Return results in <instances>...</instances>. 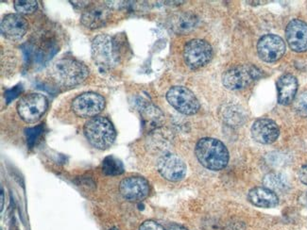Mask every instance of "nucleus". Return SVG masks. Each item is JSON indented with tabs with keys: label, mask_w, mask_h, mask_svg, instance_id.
I'll use <instances>...</instances> for the list:
<instances>
[{
	"label": "nucleus",
	"mask_w": 307,
	"mask_h": 230,
	"mask_svg": "<svg viewBox=\"0 0 307 230\" xmlns=\"http://www.w3.org/2000/svg\"><path fill=\"white\" fill-rule=\"evenodd\" d=\"M280 129L276 123L267 118L256 120L252 126V135L256 142L263 144H270L277 140Z\"/></svg>",
	"instance_id": "2eb2a0df"
},
{
	"label": "nucleus",
	"mask_w": 307,
	"mask_h": 230,
	"mask_svg": "<svg viewBox=\"0 0 307 230\" xmlns=\"http://www.w3.org/2000/svg\"><path fill=\"white\" fill-rule=\"evenodd\" d=\"M139 230H166L160 224L154 222V221H146L144 222L140 228Z\"/></svg>",
	"instance_id": "bb28decb"
},
{
	"label": "nucleus",
	"mask_w": 307,
	"mask_h": 230,
	"mask_svg": "<svg viewBox=\"0 0 307 230\" xmlns=\"http://www.w3.org/2000/svg\"><path fill=\"white\" fill-rule=\"evenodd\" d=\"M296 111L304 117H307V92L300 94L295 102Z\"/></svg>",
	"instance_id": "393cba45"
},
{
	"label": "nucleus",
	"mask_w": 307,
	"mask_h": 230,
	"mask_svg": "<svg viewBox=\"0 0 307 230\" xmlns=\"http://www.w3.org/2000/svg\"><path fill=\"white\" fill-rule=\"evenodd\" d=\"M257 52L264 61L273 62L283 57L286 52V44L280 36H263L257 44Z\"/></svg>",
	"instance_id": "9b49d317"
},
{
	"label": "nucleus",
	"mask_w": 307,
	"mask_h": 230,
	"mask_svg": "<svg viewBox=\"0 0 307 230\" xmlns=\"http://www.w3.org/2000/svg\"><path fill=\"white\" fill-rule=\"evenodd\" d=\"M84 133L88 142L100 150L111 147L117 137L114 124L103 116H96L88 120L84 126Z\"/></svg>",
	"instance_id": "7ed1b4c3"
},
{
	"label": "nucleus",
	"mask_w": 307,
	"mask_h": 230,
	"mask_svg": "<svg viewBox=\"0 0 307 230\" xmlns=\"http://www.w3.org/2000/svg\"><path fill=\"white\" fill-rule=\"evenodd\" d=\"M49 107L48 98L41 94L32 92L23 95L17 102L18 114L26 123L38 122L46 113Z\"/></svg>",
	"instance_id": "39448f33"
},
{
	"label": "nucleus",
	"mask_w": 307,
	"mask_h": 230,
	"mask_svg": "<svg viewBox=\"0 0 307 230\" xmlns=\"http://www.w3.org/2000/svg\"><path fill=\"white\" fill-rule=\"evenodd\" d=\"M249 201L259 208H274L279 203L277 195L266 187H256L249 192Z\"/></svg>",
	"instance_id": "a211bd4d"
},
{
	"label": "nucleus",
	"mask_w": 307,
	"mask_h": 230,
	"mask_svg": "<svg viewBox=\"0 0 307 230\" xmlns=\"http://www.w3.org/2000/svg\"><path fill=\"white\" fill-rule=\"evenodd\" d=\"M266 188L275 192H286L290 188L288 178L279 173H270L263 179Z\"/></svg>",
	"instance_id": "aec40b11"
},
{
	"label": "nucleus",
	"mask_w": 307,
	"mask_h": 230,
	"mask_svg": "<svg viewBox=\"0 0 307 230\" xmlns=\"http://www.w3.org/2000/svg\"><path fill=\"white\" fill-rule=\"evenodd\" d=\"M29 24L19 14H10L1 20V34L6 39L16 42L21 40L28 31Z\"/></svg>",
	"instance_id": "ddd939ff"
},
{
	"label": "nucleus",
	"mask_w": 307,
	"mask_h": 230,
	"mask_svg": "<svg viewBox=\"0 0 307 230\" xmlns=\"http://www.w3.org/2000/svg\"><path fill=\"white\" fill-rule=\"evenodd\" d=\"M195 153L200 163L212 171H221L229 161L227 147L220 140L214 138L201 139L196 145Z\"/></svg>",
	"instance_id": "f03ea898"
},
{
	"label": "nucleus",
	"mask_w": 307,
	"mask_h": 230,
	"mask_svg": "<svg viewBox=\"0 0 307 230\" xmlns=\"http://www.w3.org/2000/svg\"><path fill=\"white\" fill-rule=\"evenodd\" d=\"M262 76V72L253 64L232 67L222 75V83L229 90H240L251 85Z\"/></svg>",
	"instance_id": "423d86ee"
},
{
	"label": "nucleus",
	"mask_w": 307,
	"mask_h": 230,
	"mask_svg": "<svg viewBox=\"0 0 307 230\" xmlns=\"http://www.w3.org/2000/svg\"><path fill=\"white\" fill-rule=\"evenodd\" d=\"M14 3L15 9L19 15L34 14L38 8V2L35 0H16Z\"/></svg>",
	"instance_id": "5701e85b"
},
{
	"label": "nucleus",
	"mask_w": 307,
	"mask_h": 230,
	"mask_svg": "<svg viewBox=\"0 0 307 230\" xmlns=\"http://www.w3.org/2000/svg\"><path fill=\"white\" fill-rule=\"evenodd\" d=\"M278 101L282 105H290L294 100L297 90H298V81L297 78L290 75L287 74L282 76L278 82Z\"/></svg>",
	"instance_id": "f3484780"
},
{
	"label": "nucleus",
	"mask_w": 307,
	"mask_h": 230,
	"mask_svg": "<svg viewBox=\"0 0 307 230\" xmlns=\"http://www.w3.org/2000/svg\"><path fill=\"white\" fill-rule=\"evenodd\" d=\"M49 74L56 84L70 88L84 82L89 69L77 60L64 58L52 63Z\"/></svg>",
	"instance_id": "f257e3e1"
},
{
	"label": "nucleus",
	"mask_w": 307,
	"mask_h": 230,
	"mask_svg": "<svg viewBox=\"0 0 307 230\" xmlns=\"http://www.w3.org/2000/svg\"><path fill=\"white\" fill-rule=\"evenodd\" d=\"M299 177H300V180L307 185V163H306L305 165L302 166V168L300 169V172H299Z\"/></svg>",
	"instance_id": "cd10ccee"
},
{
	"label": "nucleus",
	"mask_w": 307,
	"mask_h": 230,
	"mask_svg": "<svg viewBox=\"0 0 307 230\" xmlns=\"http://www.w3.org/2000/svg\"><path fill=\"white\" fill-rule=\"evenodd\" d=\"M23 91V88L21 85H17L16 87H14L13 89H10V90H7L5 92V99H6V102L9 104L11 103L14 99H16L18 95L21 93V92Z\"/></svg>",
	"instance_id": "a878e982"
},
{
	"label": "nucleus",
	"mask_w": 307,
	"mask_h": 230,
	"mask_svg": "<svg viewBox=\"0 0 307 230\" xmlns=\"http://www.w3.org/2000/svg\"><path fill=\"white\" fill-rule=\"evenodd\" d=\"M43 132V126L42 125H37L35 127L28 128L26 130V135H27V142L28 145L32 148L34 147L36 141L39 139Z\"/></svg>",
	"instance_id": "b1692460"
},
{
	"label": "nucleus",
	"mask_w": 307,
	"mask_h": 230,
	"mask_svg": "<svg viewBox=\"0 0 307 230\" xmlns=\"http://www.w3.org/2000/svg\"><path fill=\"white\" fill-rule=\"evenodd\" d=\"M167 99L175 109L186 115L197 113L201 107L196 95L189 89L183 86H174L170 89Z\"/></svg>",
	"instance_id": "6e6552de"
},
{
	"label": "nucleus",
	"mask_w": 307,
	"mask_h": 230,
	"mask_svg": "<svg viewBox=\"0 0 307 230\" xmlns=\"http://www.w3.org/2000/svg\"><path fill=\"white\" fill-rule=\"evenodd\" d=\"M222 118L230 125L242 124L245 119L242 108L236 105H226L222 109Z\"/></svg>",
	"instance_id": "412c9836"
},
{
	"label": "nucleus",
	"mask_w": 307,
	"mask_h": 230,
	"mask_svg": "<svg viewBox=\"0 0 307 230\" xmlns=\"http://www.w3.org/2000/svg\"><path fill=\"white\" fill-rule=\"evenodd\" d=\"M119 191L122 196L129 201H141L150 194V184L144 177H126L120 182Z\"/></svg>",
	"instance_id": "f8f14e48"
},
{
	"label": "nucleus",
	"mask_w": 307,
	"mask_h": 230,
	"mask_svg": "<svg viewBox=\"0 0 307 230\" xmlns=\"http://www.w3.org/2000/svg\"><path fill=\"white\" fill-rule=\"evenodd\" d=\"M199 19L191 13H182L172 16L170 23L171 30L178 34H188L194 31Z\"/></svg>",
	"instance_id": "6ab92c4d"
},
{
	"label": "nucleus",
	"mask_w": 307,
	"mask_h": 230,
	"mask_svg": "<svg viewBox=\"0 0 307 230\" xmlns=\"http://www.w3.org/2000/svg\"><path fill=\"white\" fill-rule=\"evenodd\" d=\"M111 18V9L107 5H95L83 14L81 22L90 30L104 27Z\"/></svg>",
	"instance_id": "dca6fc26"
},
{
	"label": "nucleus",
	"mask_w": 307,
	"mask_h": 230,
	"mask_svg": "<svg viewBox=\"0 0 307 230\" xmlns=\"http://www.w3.org/2000/svg\"><path fill=\"white\" fill-rule=\"evenodd\" d=\"M102 171L107 176H118L124 172V168L119 159L109 156L103 160Z\"/></svg>",
	"instance_id": "4be33fe9"
},
{
	"label": "nucleus",
	"mask_w": 307,
	"mask_h": 230,
	"mask_svg": "<svg viewBox=\"0 0 307 230\" xmlns=\"http://www.w3.org/2000/svg\"><path fill=\"white\" fill-rule=\"evenodd\" d=\"M169 230H188L186 228L182 227V226H179V225H171V227L169 228Z\"/></svg>",
	"instance_id": "c85d7f7f"
},
{
	"label": "nucleus",
	"mask_w": 307,
	"mask_h": 230,
	"mask_svg": "<svg viewBox=\"0 0 307 230\" xmlns=\"http://www.w3.org/2000/svg\"><path fill=\"white\" fill-rule=\"evenodd\" d=\"M157 168L162 177L172 182L182 180L188 172L185 161L177 155L171 153H167L159 158Z\"/></svg>",
	"instance_id": "9d476101"
},
{
	"label": "nucleus",
	"mask_w": 307,
	"mask_h": 230,
	"mask_svg": "<svg viewBox=\"0 0 307 230\" xmlns=\"http://www.w3.org/2000/svg\"><path fill=\"white\" fill-rule=\"evenodd\" d=\"M213 57V48L205 40L194 39L188 42L184 49V59L188 67L199 69L206 65Z\"/></svg>",
	"instance_id": "0eeeda50"
},
{
	"label": "nucleus",
	"mask_w": 307,
	"mask_h": 230,
	"mask_svg": "<svg viewBox=\"0 0 307 230\" xmlns=\"http://www.w3.org/2000/svg\"><path fill=\"white\" fill-rule=\"evenodd\" d=\"M287 41L290 48L296 52L307 50V25L299 20L290 21L286 30Z\"/></svg>",
	"instance_id": "4468645a"
},
{
	"label": "nucleus",
	"mask_w": 307,
	"mask_h": 230,
	"mask_svg": "<svg viewBox=\"0 0 307 230\" xmlns=\"http://www.w3.org/2000/svg\"><path fill=\"white\" fill-rule=\"evenodd\" d=\"M92 58L103 70L115 67L121 58L119 41L109 35L97 36L92 42Z\"/></svg>",
	"instance_id": "20e7f679"
},
{
	"label": "nucleus",
	"mask_w": 307,
	"mask_h": 230,
	"mask_svg": "<svg viewBox=\"0 0 307 230\" xmlns=\"http://www.w3.org/2000/svg\"><path fill=\"white\" fill-rule=\"evenodd\" d=\"M4 208V192L1 190V211H3Z\"/></svg>",
	"instance_id": "c756f323"
},
{
	"label": "nucleus",
	"mask_w": 307,
	"mask_h": 230,
	"mask_svg": "<svg viewBox=\"0 0 307 230\" xmlns=\"http://www.w3.org/2000/svg\"><path fill=\"white\" fill-rule=\"evenodd\" d=\"M111 230H119V229H117V228H113Z\"/></svg>",
	"instance_id": "7c9ffc66"
},
{
	"label": "nucleus",
	"mask_w": 307,
	"mask_h": 230,
	"mask_svg": "<svg viewBox=\"0 0 307 230\" xmlns=\"http://www.w3.org/2000/svg\"><path fill=\"white\" fill-rule=\"evenodd\" d=\"M105 107V99L96 92H85L77 96L71 104L73 112L82 118L96 117Z\"/></svg>",
	"instance_id": "1a4fd4ad"
}]
</instances>
